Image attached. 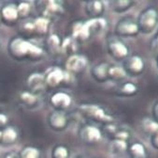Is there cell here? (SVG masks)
Listing matches in <instances>:
<instances>
[{"label":"cell","instance_id":"1","mask_svg":"<svg viewBox=\"0 0 158 158\" xmlns=\"http://www.w3.org/2000/svg\"><path fill=\"white\" fill-rule=\"evenodd\" d=\"M9 55L17 61H39L45 56L46 51L24 37L15 36L8 43Z\"/></svg>","mask_w":158,"mask_h":158},{"label":"cell","instance_id":"2","mask_svg":"<svg viewBox=\"0 0 158 158\" xmlns=\"http://www.w3.org/2000/svg\"><path fill=\"white\" fill-rule=\"evenodd\" d=\"M79 110L83 117L93 121L103 122L106 124L112 123L113 121V118L110 114H108L101 106L97 105H81L79 106Z\"/></svg>","mask_w":158,"mask_h":158},{"label":"cell","instance_id":"3","mask_svg":"<svg viewBox=\"0 0 158 158\" xmlns=\"http://www.w3.org/2000/svg\"><path fill=\"white\" fill-rule=\"evenodd\" d=\"M37 10L40 11V16L48 19L49 21L60 17L65 11L64 6L59 1H37L35 2Z\"/></svg>","mask_w":158,"mask_h":158},{"label":"cell","instance_id":"4","mask_svg":"<svg viewBox=\"0 0 158 158\" xmlns=\"http://www.w3.org/2000/svg\"><path fill=\"white\" fill-rule=\"evenodd\" d=\"M47 122L49 127L56 132L65 131L69 124V119L65 111L53 110L48 116Z\"/></svg>","mask_w":158,"mask_h":158},{"label":"cell","instance_id":"5","mask_svg":"<svg viewBox=\"0 0 158 158\" xmlns=\"http://www.w3.org/2000/svg\"><path fill=\"white\" fill-rule=\"evenodd\" d=\"M81 140L86 144H94L102 138V132L92 124H84L79 130Z\"/></svg>","mask_w":158,"mask_h":158},{"label":"cell","instance_id":"6","mask_svg":"<svg viewBox=\"0 0 158 158\" xmlns=\"http://www.w3.org/2000/svg\"><path fill=\"white\" fill-rule=\"evenodd\" d=\"M88 65L87 58L80 54L69 56L66 62V71L70 74H77L85 70Z\"/></svg>","mask_w":158,"mask_h":158},{"label":"cell","instance_id":"7","mask_svg":"<svg viewBox=\"0 0 158 158\" xmlns=\"http://www.w3.org/2000/svg\"><path fill=\"white\" fill-rule=\"evenodd\" d=\"M50 104L54 110L66 112L72 105V97L65 91H56L50 97Z\"/></svg>","mask_w":158,"mask_h":158},{"label":"cell","instance_id":"8","mask_svg":"<svg viewBox=\"0 0 158 158\" xmlns=\"http://www.w3.org/2000/svg\"><path fill=\"white\" fill-rule=\"evenodd\" d=\"M69 76H73L67 71L62 70L61 68H52L45 75L46 86L51 88L59 87L62 83L69 80Z\"/></svg>","mask_w":158,"mask_h":158},{"label":"cell","instance_id":"9","mask_svg":"<svg viewBox=\"0 0 158 158\" xmlns=\"http://www.w3.org/2000/svg\"><path fill=\"white\" fill-rule=\"evenodd\" d=\"M158 23V14L154 9L146 10L139 17V27L145 33H150Z\"/></svg>","mask_w":158,"mask_h":158},{"label":"cell","instance_id":"10","mask_svg":"<svg viewBox=\"0 0 158 158\" xmlns=\"http://www.w3.org/2000/svg\"><path fill=\"white\" fill-rule=\"evenodd\" d=\"M26 86L28 91L39 96L40 93H42L45 90L47 87L45 81V75L40 73L31 74L26 80Z\"/></svg>","mask_w":158,"mask_h":158},{"label":"cell","instance_id":"11","mask_svg":"<svg viewBox=\"0 0 158 158\" xmlns=\"http://www.w3.org/2000/svg\"><path fill=\"white\" fill-rule=\"evenodd\" d=\"M0 17L1 22L6 25H14L19 21V15L17 11V4L15 3H8L2 7L0 10Z\"/></svg>","mask_w":158,"mask_h":158},{"label":"cell","instance_id":"12","mask_svg":"<svg viewBox=\"0 0 158 158\" xmlns=\"http://www.w3.org/2000/svg\"><path fill=\"white\" fill-rule=\"evenodd\" d=\"M139 25L130 20H123L120 22L116 26V31L121 35L131 36L139 32Z\"/></svg>","mask_w":158,"mask_h":158},{"label":"cell","instance_id":"13","mask_svg":"<svg viewBox=\"0 0 158 158\" xmlns=\"http://www.w3.org/2000/svg\"><path fill=\"white\" fill-rule=\"evenodd\" d=\"M109 51L115 58H123L128 55V48L123 42L119 40H112L109 43Z\"/></svg>","mask_w":158,"mask_h":158},{"label":"cell","instance_id":"14","mask_svg":"<svg viewBox=\"0 0 158 158\" xmlns=\"http://www.w3.org/2000/svg\"><path fill=\"white\" fill-rule=\"evenodd\" d=\"M18 131L13 126H7L6 128L2 130L1 133V140L0 145L2 146H11L18 140Z\"/></svg>","mask_w":158,"mask_h":158},{"label":"cell","instance_id":"15","mask_svg":"<svg viewBox=\"0 0 158 158\" xmlns=\"http://www.w3.org/2000/svg\"><path fill=\"white\" fill-rule=\"evenodd\" d=\"M20 102L27 108H35L40 104V99L38 95H35L28 90L22 91L19 95Z\"/></svg>","mask_w":158,"mask_h":158},{"label":"cell","instance_id":"16","mask_svg":"<svg viewBox=\"0 0 158 158\" xmlns=\"http://www.w3.org/2000/svg\"><path fill=\"white\" fill-rule=\"evenodd\" d=\"M47 52L52 55H58L62 51V40L56 34H52L46 41Z\"/></svg>","mask_w":158,"mask_h":158},{"label":"cell","instance_id":"17","mask_svg":"<svg viewBox=\"0 0 158 158\" xmlns=\"http://www.w3.org/2000/svg\"><path fill=\"white\" fill-rule=\"evenodd\" d=\"M110 64L105 62L99 63V64L96 65L91 71V74L94 79L98 81H105L109 77V69H110Z\"/></svg>","mask_w":158,"mask_h":158},{"label":"cell","instance_id":"18","mask_svg":"<svg viewBox=\"0 0 158 158\" xmlns=\"http://www.w3.org/2000/svg\"><path fill=\"white\" fill-rule=\"evenodd\" d=\"M86 11L92 18H99L104 12V3L101 1H89L86 3Z\"/></svg>","mask_w":158,"mask_h":158},{"label":"cell","instance_id":"19","mask_svg":"<svg viewBox=\"0 0 158 158\" xmlns=\"http://www.w3.org/2000/svg\"><path fill=\"white\" fill-rule=\"evenodd\" d=\"M50 22L51 21L41 16L38 18H34L37 36H45L48 33L49 28H50Z\"/></svg>","mask_w":158,"mask_h":158},{"label":"cell","instance_id":"20","mask_svg":"<svg viewBox=\"0 0 158 158\" xmlns=\"http://www.w3.org/2000/svg\"><path fill=\"white\" fill-rule=\"evenodd\" d=\"M19 158H41V151L35 146H25L19 152Z\"/></svg>","mask_w":158,"mask_h":158},{"label":"cell","instance_id":"21","mask_svg":"<svg viewBox=\"0 0 158 158\" xmlns=\"http://www.w3.org/2000/svg\"><path fill=\"white\" fill-rule=\"evenodd\" d=\"M52 158H69L70 152L68 146L64 144H56L52 150Z\"/></svg>","mask_w":158,"mask_h":158},{"label":"cell","instance_id":"22","mask_svg":"<svg viewBox=\"0 0 158 158\" xmlns=\"http://www.w3.org/2000/svg\"><path fill=\"white\" fill-rule=\"evenodd\" d=\"M76 43L77 42L70 36V37H67L64 40H62V51L66 53L69 56H72L76 51Z\"/></svg>","mask_w":158,"mask_h":158},{"label":"cell","instance_id":"23","mask_svg":"<svg viewBox=\"0 0 158 158\" xmlns=\"http://www.w3.org/2000/svg\"><path fill=\"white\" fill-rule=\"evenodd\" d=\"M17 11L19 18L25 20L30 18V15L32 13V7H31V4L29 2L23 1L17 4Z\"/></svg>","mask_w":158,"mask_h":158},{"label":"cell","instance_id":"24","mask_svg":"<svg viewBox=\"0 0 158 158\" xmlns=\"http://www.w3.org/2000/svg\"><path fill=\"white\" fill-rule=\"evenodd\" d=\"M129 69L134 73H140L144 69V62L139 56H133L129 59Z\"/></svg>","mask_w":158,"mask_h":158},{"label":"cell","instance_id":"25","mask_svg":"<svg viewBox=\"0 0 158 158\" xmlns=\"http://www.w3.org/2000/svg\"><path fill=\"white\" fill-rule=\"evenodd\" d=\"M109 76L112 79L120 80L126 76V72L121 66H110L109 69Z\"/></svg>","mask_w":158,"mask_h":158},{"label":"cell","instance_id":"26","mask_svg":"<svg viewBox=\"0 0 158 158\" xmlns=\"http://www.w3.org/2000/svg\"><path fill=\"white\" fill-rule=\"evenodd\" d=\"M127 149V143L125 140L114 139L110 143V151L113 153H122Z\"/></svg>","mask_w":158,"mask_h":158},{"label":"cell","instance_id":"27","mask_svg":"<svg viewBox=\"0 0 158 158\" xmlns=\"http://www.w3.org/2000/svg\"><path fill=\"white\" fill-rule=\"evenodd\" d=\"M142 127L145 132L155 135L158 132V122L151 119H145L142 121Z\"/></svg>","mask_w":158,"mask_h":158},{"label":"cell","instance_id":"28","mask_svg":"<svg viewBox=\"0 0 158 158\" xmlns=\"http://www.w3.org/2000/svg\"><path fill=\"white\" fill-rule=\"evenodd\" d=\"M130 151H131V153L138 157V158H142L145 156V147L141 144V143H134L131 148H130Z\"/></svg>","mask_w":158,"mask_h":158},{"label":"cell","instance_id":"29","mask_svg":"<svg viewBox=\"0 0 158 158\" xmlns=\"http://www.w3.org/2000/svg\"><path fill=\"white\" fill-rule=\"evenodd\" d=\"M137 86L133 83H126L123 87V91L125 94H134L137 91Z\"/></svg>","mask_w":158,"mask_h":158},{"label":"cell","instance_id":"30","mask_svg":"<svg viewBox=\"0 0 158 158\" xmlns=\"http://www.w3.org/2000/svg\"><path fill=\"white\" fill-rule=\"evenodd\" d=\"M8 123H9V117L6 114L0 112V130H3L7 126H9Z\"/></svg>","mask_w":158,"mask_h":158},{"label":"cell","instance_id":"31","mask_svg":"<svg viewBox=\"0 0 158 158\" xmlns=\"http://www.w3.org/2000/svg\"><path fill=\"white\" fill-rule=\"evenodd\" d=\"M0 158H19V153L15 151H10L0 155Z\"/></svg>","mask_w":158,"mask_h":158},{"label":"cell","instance_id":"32","mask_svg":"<svg viewBox=\"0 0 158 158\" xmlns=\"http://www.w3.org/2000/svg\"><path fill=\"white\" fill-rule=\"evenodd\" d=\"M113 4H114L115 8L125 10L126 8L131 5V2H129V1H117V2H114Z\"/></svg>","mask_w":158,"mask_h":158},{"label":"cell","instance_id":"33","mask_svg":"<svg viewBox=\"0 0 158 158\" xmlns=\"http://www.w3.org/2000/svg\"><path fill=\"white\" fill-rule=\"evenodd\" d=\"M152 143H153V146L158 148V132L154 135V138L152 139Z\"/></svg>","mask_w":158,"mask_h":158},{"label":"cell","instance_id":"34","mask_svg":"<svg viewBox=\"0 0 158 158\" xmlns=\"http://www.w3.org/2000/svg\"><path fill=\"white\" fill-rule=\"evenodd\" d=\"M154 114H155V116L158 118V104L154 106Z\"/></svg>","mask_w":158,"mask_h":158},{"label":"cell","instance_id":"35","mask_svg":"<svg viewBox=\"0 0 158 158\" xmlns=\"http://www.w3.org/2000/svg\"><path fill=\"white\" fill-rule=\"evenodd\" d=\"M75 158H86V157H84V156H81V155H80V156H77V157H75Z\"/></svg>","mask_w":158,"mask_h":158},{"label":"cell","instance_id":"36","mask_svg":"<svg viewBox=\"0 0 158 158\" xmlns=\"http://www.w3.org/2000/svg\"><path fill=\"white\" fill-rule=\"evenodd\" d=\"M1 133H2V130H0V140H1Z\"/></svg>","mask_w":158,"mask_h":158},{"label":"cell","instance_id":"37","mask_svg":"<svg viewBox=\"0 0 158 158\" xmlns=\"http://www.w3.org/2000/svg\"><path fill=\"white\" fill-rule=\"evenodd\" d=\"M156 42H157V43H158V34H157V38H156Z\"/></svg>","mask_w":158,"mask_h":158},{"label":"cell","instance_id":"38","mask_svg":"<svg viewBox=\"0 0 158 158\" xmlns=\"http://www.w3.org/2000/svg\"><path fill=\"white\" fill-rule=\"evenodd\" d=\"M1 23H2V22H1V17H0V25H1Z\"/></svg>","mask_w":158,"mask_h":158},{"label":"cell","instance_id":"39","mask_svg":"<svg viewBox=\"0 0 158 158\" xmlns=\"http://www.w3.org/2000/svg\"><path fill=\"white\" fill-rule=\"evenodd\" d=\"M157 64H158V58H157Z\"/></svg>","mask_w":158,"mask_h":158}]
</instances>
